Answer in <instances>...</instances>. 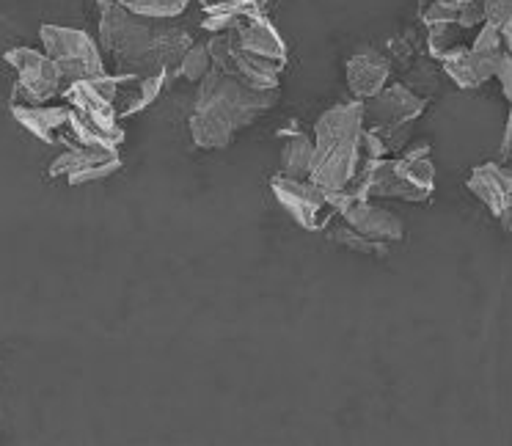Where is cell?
<instances>
[{
  "instance_id": "9",
  "label": "cell",
  "mask_w": 512,
  "mask_h": 446,
  "mask_svg": "<svg viewBox=\"0 0 512 446\" xmlns=\"http://www.w3.org/2000/svg\"><path fill=\"white\" fill-rule=\"evenodd\" d=\"M12 116L23 124L25 130L36 135L39 141L50 146H61L64 141V130L69 122V105H28V102H12Z\"/></svg>"
},
{
  "instance_id": "4",
  "label": "cell",
  "mask_w": 512,
  "mask_h": 446,
  "mask_svg": "<svg viewBox=\"0 0 512 446\" xmlns=\"http://www.w3.org/2000/svg\"><path fill=\"white\" fill-rule=\"evenodd\" d=\"M270 188L276 201L295 218V223H301L309 232H325L328 223L356 201L347 190H325L314 185L312 179H295L284 174L270 179Z\"/></svg>"
},
{
  "instance_id": "16",
  "label": "cell",
  "mask_w": 512,
  "mask_h": 446,
  "mask_svg": "<svg viewBox=\"0 0 512 446\" xmlns=\"http://www.w3.org/2000/svg\"><path fill=\"white\" fill-rule=\"evenodd\" d=\"M119 3L127 12H133L135 17H144V20H152V23L177 20L190 6V0H119Z\"/></svg>"
},
{
  "instance_id": "19",
  "label": "cell",
  "mask_w": 512,
  "mask_h": 446,
  "mask_svg": "<svg viewBox=\"0 0 512 446\" xmlns=\"http://www.w3.org/2000/svg\"><path fill=\"white\" fill-rule=\"evenodd\" d=\"M493 78L501 80V89H504V97L512 102V53H501L499 61H496V75Z\"/></svg>"
},
{
  "instance_id": "5",
  "label": "cell",
  "mask_w": 512,
  "mask_h": 446,
  "mask_svg": "<svg viewBox=\"0 0 512 446\" xmlns=\"http://www.w3.org/2000/svg\"><path fill=\"white\" fill-rule=\"evenodd\" d=\"M42 50L56 61V67L64 75V86L75 80H89L105 75V56L100 45L80 28H64V25H42L39 28Z\"/></svg>"
},
{
  "instance_id": "18",
  "label": "cell",
  "mask_w": 512,
  "mask_h": 446,
  "mask_svg": "<svg viewBox=\"0 0 512 446\" xmlns=\"http://www.w3.org/2000/svg\"><path fill=\"white\" fill-rule=\"evenodd\" d=\"M482 14L485 23L504 28L512 20V0H482Z\"/></svg>"
},
{
  "instance_id": "17",
  "label": "cell",
  "mask_w": 512,
  "mask_h": 446,
  "mask_svg": "<svg viewBox=\"0 0 512 446\" xmlns=\"http://www.w3.org/2000/svg\"><path fill=\"white\" fill-rule=\"evenodd\" d=\"M177 72L190 83H201L212 72V58L207 45H190L188 53L177 64Z\"/></svg>"
},
{
  "instance_id": "1",
  "label": "cell",
  "mask_w": 512,
  "mask_h": 446,
  "mask_svg": "<svg viewBox=\"0 0 512 446\" xmlns=\"http://www.w3.org/2000/svg\"><path fill=\"white\" fill-rule=\"evenodd\" d=\"M279 100L276 91H259L245 86L234 75L212 69L199 83L196 105L190 113V135L199 149H223L232 144L234 133L256 122Z\"/></svg>"
},
{
  "instance_id": "22",
  "label": "cell",
  "mask_w": 512,
  "mask_h": 446,
  "mask_svg": "<svg viewBox=\"0 0 512 446\" xmlns=\"http://www.w3.org/2000/svg\"><path fill=\"white\" fill-rule=\"evenodd\" d=\"M427 3H433V0H419V6H427Z\"/></svg>"
},
{
  "instance_id": "6",
  "label": "cell",
  "mask_w": 512,
  "mask_h": 446,
  "mask_svg": "<svg viewBox=\"0 0 512 446\" xmlns=\"http://www.w3.org/2000/svg\"><path fill=\"white\" fill-rule=\"evenodd\" d=\"M6 64L14 69L17 83H14L12 102H28V105H42L58 97L64 91V75L56 67V61L47 56L45 50L34 47H12L6 53Z\"/></svg>"
},
{
  "instance_id": "20",
  "label": "cell",
  "mask_w": 512,
  "mask_h": 446,
  "mask_svg": "<svg viewBox=\"0 0 512 446\" xmlns=\"http://www.w3.org/2000/svg\"><path fill=\"white\" fill-rule=\"evenodd\" d=\"M496 218H499L501 226H504L507 232H512V204H507V207H504V210H501Z\"/></svg>"
},
{
  "instance_id": "15",
  "label": "cell",
  "mask_w": 512,
  "mask_h": 446,
  "mask_svg": "<svg viewBox=\"0 0 512 446\" xmlns=\"http://www.w3.org/2000/svg\"><path fill=\"white\" fill-rule=\"evenodd\" d=\"M314 166V138L306 133H290L281 144V174L309 179Z\"/></svg>"
},
{
  "instance_id": "13",
  "label": "cell",
  "mask_w": 512,
  "mask_h": 446,
  "mask_svg": "<svg viewBox=\"0 0 512 446\" xmlns=\"http://www.w3.org/2000/svg\"><path fill=\"white\" fill-rule=\"evenodd\" d=\"M468 190L477 196L493 215H499L510 204V171L507 166H479L468 177Z\"/></svg>"
},
{
  "instance_id": "8",
  "label": "cell",
  "mask_w": 512,
  "mask_h": 446,
  "mask_svg": "<svg viewBox=\"0 0 512 446\" xmlns=\"http://www.w3.org/2000/svg\"><path fill=\"white\" fill-rule=\"evenodd\" d=\"M339 218L353 226L358 235L369 237L375 243H397L405 235V226H402L400 215H394L380 204H372L369 199H356L350 207L339 212Z\"/></svg>"
},
{
  "instance_id": "21",
  "label": "cell",
  "mask_w": 512,
  "mask_h": 446,
  "mask_svg": "<svg viewBox=\"0 0 512 446\" xmlns=\"http://www.w3.org/2000/svg\"><path fill=\"white\" fill-rule=\"evenodd\" d=\"M501 39H504V50L512 53V20L501 28Z\"/></svg>"
},
{
  "instance_id": "11",
  "label": "cell",
  "mask_w": 512,
  "mask_h": 446,
  "mask_svg": "<svg viewBox=\"0 0 512 446\" xmlns=\"http://www.w3.org/2000/svg\"><path fill=\"white\" fill-rule=\"evenodd\" d=\"M234 45L251 53V56L270 58V61H287V45L279 36V31L270 25V20H265L262 14L256 17H245L243 23L237 25L232 31Z\"/></svg>"
},
{
  "instance_id": "10",
  "label": "cell",
  "mask_w": 512,
  "mask_h": 446,
  "mask_svg": "<svg viewBox=\"0 0 512 446\" xmlns=\"http://www.w3.org/2000/svg\"><path fill=\"white\" fill-rule=\"evenodd\" d=\"M391 61L378 50H364L347 61V86L358 102L375 97L389 86Z\"/></svg>"
},
{
  "instance_id": "3",
  "label": "cell",
  "mask_w": 512,
  "mask_h": 446,
  "mask_svg": "<svg viewBox=\"0 0 512 446\" xmlns=\"http://www.w3.org/2000/svg\"><path fill=\"white\" fill-rule=\"evenodd\" d=\"M163 25L135 17L119 0H100V50L116 64V72L152 75L166 72L157 61V39Z\"/></svg>"
},
{
  "instance_id": "2",
  "label": "cell",
  "mask_w": 512,
  "mask_h": 446,
  "mask_svg": "<svg viewBox=\"0 0 512 446\" xmlns=\"http://www.w3.org/2000/svg\"><path fill=\"white\" fill-rule=\"evenodd\" d=\"M361 133H364V108L361 102L334 105L314 124V185L325 190H345L361 166Z\"/></svg>"
},
{
  "instance_id": "7",
  "label": "cell",
  "mask_w": 512,
  "mask_h": 446,
  "mask_svg": "<svg viewBox=\"0 0 512 446\" xmlns=\"http://www.w3.org/2000/svg\"><path fill=\"white\" fill-rule=\"evenodd\" d=\"M424 105L427 102L419 94H413L408 86L391 83L383 91H378L375 97L361 102V108H364V130H375V133H380L389 141L391 135L400 133L405 124H411L413 119L422 116Z\"/></svg>"
},
{
  "instance_id": "12",
  "label": "cell",
  "mask_w": 512,
  "mask_h": 446,
  "mask_svg": "<svg viewBox=\"0 0 512 446\" xmlns=\"http://www.w3.org/2000/svg\"><path fill=\"white\" fill-rule=\"evenodd\" d=\"M441 61H444L446 75L455 80L460 89H479L485 80L496 75V61H499V56H482L477 50L460 45L452 53H446Z\"/></svg>"
},
{
  "instance_id": "14",
  "label": "cell",
  "mask_w": 512,
  "mask_h": 446,
  "mask_svg": "<svg viewBox=\"0 0 512 446\" xmlns=\"http://www.w3.org/2000/svg\"><path fill=\"white\" fill-rule=\"evenodd\" d=\"M226 75H234L243 80L245 86L259 91H276L281 86V75H284V64L281 61H270V58H259L245 53V50H234L232 67Z\"/></svg>"
}]
</instances>
